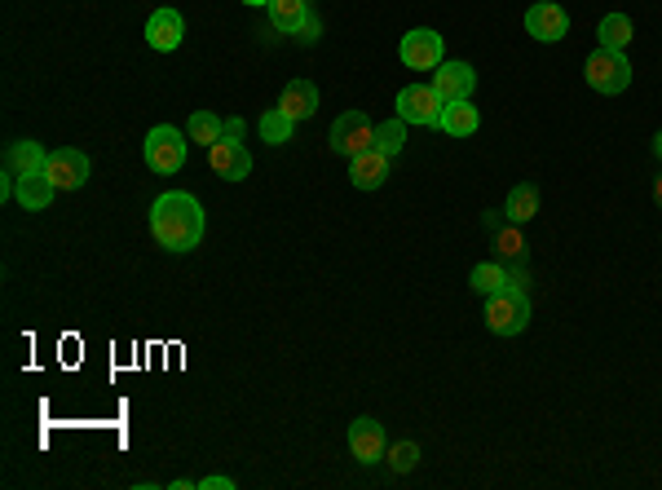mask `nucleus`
Listing matches in <instances>:
<instances>
[{"instance_id":"obj_1","label":"nucleus","mask_w":662,"mask_h":490,"mask_svg":"<svg viewBox=\"0 0 662 490\" xmlns=\"http://www.w3.org/2000/svg\"><path fill=\"white\" fill-rule=\"evenodd\" d=\"M151 234L159 248H168V252L199 248V239H204V208H199V199L186 195V190L159 195L151 208Z\"/></svg>"},{"instance_id":"obj_2","label":"nucleus","mask_w":662,"mask_h":490,"mask_svg":"<svg viewBox=\"0 0 662 490\" xmlns=\"http://www.w3.org/2000/svg\"><path fill=\"white\" fill-rule=\"evenodd\" d=\"M486 327L495 336H517L530 327V301L526 292H517V287H504V292L486 296Z\"/></svg>"},{"instance_id":"obj_3","label":"nucleus","mask_w":662,"mask_h":490,"mask_svg":"<svg viewBox=\"0 0 662 490\" xmlns=\"http://www.w3.org/2000/svg\"><path fill=\"white\" fill-rule=\"evenodd\" d=\"M583 71H587V84H592L596 93H605V98H614V93H623L627 84H632V62H627V53H618V49H596Z\"/></svg>"},{"instance_id":"obj_4","label":"nucleus","mask_w":662,"mask_h":490,"mask_svg":"<svg viewBox=\"0 0 662 490\" xmlns=\"http://www.w3.org/2000/svg\"><path fill=\"white\" fill-rule=\"evenodd\" d=\"M331 151L345 155V159H358L367 151H376V124L367 120L362 111H345L336 124H331Z\"/></svg>"},{"instance_id":"obj_5","label":"nucleus","mask_w":662,"mask_h":490,"mask_svg":"<svg viewBox=\"0 0 662 490\" xmlns=\"http://www.w3.org/2000/svg\"><path fill=\"white\" fill-rule=\"evenodd\" d=\"M442 111H446V102L437 98L433 84H407V89L398 93V120L402 124L437 129V124H442Z\"/></svg>"},{"instance_id":"obj_6","label":"nucleus","mask_w":662,"mask_h":490,"mask_svg":"<svg viewBox=\"0 0 662 490\" xmlns=\"http://www.w3.org/2000/svg\"><path fill=\"white\" fill-rule=\"evenodd\" d=\"M142 151H146V164H151L155 173H177V168L186 164V133H177L173 124H159V129L146 133Z\"/></svg>"},{"instance_id":"obj_7","label":"nucleus","mask_w":662,"mask_h":490,"mask_svg":"<svg viewBox=\"0 0 662 490\" xmlns=\"http://www.w3.org/2000/svg\"><path fill=\"white\" fill-rule=\"evenodd\" d=\"M402 62H407L411 71H437L442 67V36L429 27H415L402 36Z\"/></svg>"},{"instance_id":"obj_8","label":"nucleus","mask_w":662,"mask_h":490,"mask_svg":"<svg viewBox=\"0 0 662 490\" xmlns=\"http://www.w3.org/2000/svg\"><path fill=\"white\" fill-rule=\"evenodd\" d=\"M208 164H212V173L226 177V181H243L252 173V155H248V146H243L239 137H221V142H212Z\"/></svg>"},{"instance_id":"obj_9","label":"nucleus","mask_w":662,"mask_h":490,"mask_svg":"<svg viewBox=\"0 0 662 490\" xmlns=\"http://www.w3.org/2000/svg\"><path fill=\"white\" fill-rule=\"evenodd\" d=\"M349 451H354L358 464H380L384 451H389V442H384V424L371 420V415H358V420L349 424Z\"/></svg>"},{"instance_id":"obj_10","label":"nucleus","mask_w":662,"mask_h":490,"mask_svg":"<svg viewBox=\"0 0 662 490\" xmlns=\"http://www.w3.org/2000/svg\"><path fill=\"white\" fill-rule=\"evenodd\" d=\"M433 89L442 102H468L477 89V71L468 67V62H442V67L433 71Z\"/></svg>"},{"instance_id":"obj_11","label":"nucleus","mask_w":662,"mask_h":490,"mask_svg":"<svg viewBox=\"0 0 662 490\" xmlns=\"http://www.w3.org/2000/svg\"><path fill=\"white\" fill-rule=\"evenodd\" d=\"M526 31L543 45H552V40H565V31H570V14H565L561 5H552V0H539V5L526 9Z\"/></svg>"},{"instance_id":"obj_12","label":"nucleus","mask_w":662,"mask_h":490,"mask_svg":"<svg viewBox=\"0 0 662 490\" xmlns=\"http://www.w3.org/2000/svg\"><path fill=\"white\" fill-rule=\"evenodd\" d=\"M49 181L58 190H80L84 181H89V159H84V151H49V164H45Z\"/></svg>"},{"instance_id":"obj_13","label":"nucleus","mask_w":662,"mask_h":490,"mask_svg":"<svg viewBox=\"0 0 662 490\" xmlns=\"http://www.w3.org/2000/svg\"><path fill=\"white\" fill-rule=\"evenodd\" d=\"M181 40H186V18L177 9H155L151 23H146V45L155 53H173L181 49Z\"/></svg>"},{"instance_id":"obj_14","label":"nucleus","mask_w":662,"mask_h":490,"mask_svg":"<svg viewBox=\"0 0 662 490\" xmlns=\"http://www.w3.org/2000/svg\"><path fill=\"white\" fill-rule=\"evenodd\" d=\"M486 230H490V239H495L499 257H508V261H526V239H521L517 221H512L508 212H486Z\"/></svg>"},{"instance_id":"obj_15","label":"nucleus","mask_w":662,"mask_h":490,"mask_svg":"<svg viewBox=\"0 0 662 490\" xmlns=\"http://www.w3.org/2000/svg\"><path fill=\"white\" fill-rule=\"evenodd\" d=\"M389 164H393L389 155L367 151V155L349 159V177H354V186H358V190H380L384 181H389Z\"/></svg>"},{"instance_id":"obj_16","label":"nucleus","mask_w":662,"mask_h":490,"mask_svg":"<svg viewBox=\"0 0 662 490\" xmlns=\"http://www.w3.org/2000/svg\"><path fill=\"white\" fill-rule=\"evenodd\" d=\"M45 164H49V155L40 151V142H14L5 151V173L9 177H36V173H45Z\"/></svg>"},{"instance_id":"obj_17","label":"nucleus","mask_w":662,"mask_h":490,"mask_svg":"<svg viewBox=\"0 0 662 490\" xmlns=\"http://www.w3.org/2000/svg\"><path fill=\"white\" fill-rule=\"evenodd\" d=\"M279 106H283L287 115H292L296 124H301V120H309V115L318 111V89H314V84H309V80H292V84H287V89H283Z\"/></svg>"},{"instance_id":"obj_18","label":"nucleus","mask_w":662,"mask_h":490,"mask_svg":"<svg viewBox=\"0 0 662 490\" xmlns=\"http://www.w3.org/2000/svg\"><path fill=\"white\" fill-rule=\"evenodd\" d=\"M58 195V186L49 181V173H36V177H18V204L27 212H45Z\"/></svg>"},{"instance_id":"obj_19","label":"nucleus","mask_w":662,"mask_h":490,"mask_svg":"<svg viewBox=\"0 0 662 490\" xmlns=\"http://www.w3.org/2000/svg\"><path fill=\"white\" fill-rule=\"evenodd\" d=\"M477 124H482V115H477V106H473V102H446L442 124H437V129L451 133V137H473V133H477Z\"/></svg>"},{"instance_id":"obj_20","label":"nucleus","mask_w":662,"mask_h":490,"mask_svg":"<svg viewBox=\"0 0 662 490\" xmlns=\"http://www.w3.org/2000/svg\"><path fill=\"white\" fill-rule=\"evenodd\" d=\"M270 23L287 31V36H301V27H305V18H309V0H270Z\"/></svg>"},{"instance_id":"obj_21","label":"nucleus","mask_w":662,"mask_h":490,"mask_svg":"<svg viewBox=\"0 0 662 490\" xmlns=\"http://www.w3.org/2000/svg\"><path fill=\"white\" fill-rule=\"evenodd\" d=\"M504 212L517 226H526V221H535L539 217V190L530 186V181H521V186H512L508 190V204H504Z\"/></svg>"},{"instance_id":"obj_22","label":"nucleus","mask_w":662,"mask_h":490,"mask_svg":"<svg viewBox=\"0 0 662 490\" xmlns=\"http://www.w3.org/2000/svg\"><path fill=\"white\" fill-rule=\"evenodd\" d=\"M596 36H601V49L627 53V45H632V18H627V14H605L601 27H596Z\"/></svg>"},{"instance_id":"obj_23","label":"nucleus","mask_w":662,"mask_h":490,"mask_svg":"<svg viewBox=\"0 0 662 490\" xmlns=\"http://www.w3.org/2000/svg\"><path fill=\"white\" fill-rule=\"evenodd\" d=\"M468 283H473V292L495 296V292H504V287H508V270H504V265H499V261H482V265H473Z\"/></svg>"},{"instance_id":"obj_24","label":"nucleus","mask_w":662,"mask_h":490,"mask_svg":"<svg viewBox=\"0 0 662 490\" xmlns=\"http://www.w3.org/2000/svg\"><path fill=\"white\" fill-rule=\"evenodd\" d=\"M221 133H226V120H217L212 111H195V115H190V124H186V137H190V142H199V146L221 142Z\"/></svg>"},{"instance_id":"obj_25","label":"nucleus","mask_w":662,"mask_h":490,"mask_svg":"<svg viewBox=\"0 0 662 490\" xmlns=\"http://www.w3.org/2000/svg\"><path fill=\"white\" fill-rule=\"evenodd\" d=\"M292 129H296V120L283 111V106H274V111H265V115H261V137H265L270 146L292 142Z\"/></svg>"},{"instance_id":"obj_26","label":"nucleus","mask_w":662,"mask_h":490,"mask_svg":"<svg viewBox=\"0 0 662 490\" xmlns=\"http://www.w3.org/2000/svg\"><path fill=\"white\" fill-rule=\"evenodd\" d=\"M402 146H407V124H402V120L380 124V129H376V151L393 159V155H402Z\"/></svg>"},{"instance_id":"obj_27","label":"nucleus","mask_w":662,"mask_h":490,"mask_svg":"<svg viewBox=\"0 0 662 490\" xmlns=\"http://www.w3.org/2000/svg\"><path fill=\"white\" fill-rule=\"evenodd\" d=\"M384 460H389L393 473H411V468L420 464V446H415V442H393L389 451H384Z\"/></svg>"},{"instance_id":"obj_28","label":"nucleus","mask_w":662,"mask_h":490,"mask_svg":"<svg viewBox=\"0 0 662 490\" xmlns=\"http://www.w3.org/2000/svg\"><path fill=\"white\" fill-rule=\"evenodd\" d=\"M181 490H186V486H199V490H234V482H230V477H199V482H177Z\"/></svg>"},{"instance_id":"obj_29","label":"nucleus","mask_w":662,"mask_h":490,"mask_svg":"<svg viewBox=\"0 0 662 490\" xmlns=\"http://www.w3.org/2000/svg\"><path fill=\"white\" fill-rule=\"evenodd\" d=\"M526 270H508V287H517V292H526Z\"/></svg>"},{"instance_id":"obj_30","label":"nucleus","mask_w":662,"mask_h":490,"mask_svg":"<svg viewBox=\"0 0 662 490\" xmlns=\"http://www.w3.org/2000/svg\"><path fill=\"white\" fill-rule=\"evenodd\" d=\"M301 40H318V18H314V14L305 18V27H301Z\"/></svg>"},{"instance_id":"obj_31","label":"nucleus","mask_w":662,"mask_h":490,"mask_svg":"<svg viewBox=\"0 0 662 490\" xmlns=\"http://www.w3.org/2000/svg\"><path fill=\"white\" fill-rule=\"evenodd\" d=\"M221 137H239V142H243V120H226V133H221Z\"/></svg>"},{"instance_id":"obj_32","label":"nucleus","mask_w":662,"mask_h":490,"mask_svg":"<svg viewBox=\"0 0 662 490\" xmlns=\"http://www.w3.org/2000/svg\"><path fill=\"white\" fill-rule=\"evenodd\" d=\"M654 199H658V204H662V177L654 181Z\"/></svg>"},{"instance_id":"obj_33","label":"nucleus","mask_w":662,"mask_h":490,"mask_svg":"<svg viewBox=\"0 0 662 490\" xmlns=\"http://www.w3.org/2000/svg\"><path fill=\"white\" fill-rule=\"evenodd\" d=\"M654 155H658V159H662V133H658V137H654Z\"/></svg>"},{"instance_id":"obj_34","label":"nucleus","mask_w":662,"mask_h":490,"mask_svg":"<svg viewBox=\"0 0 662 490\" xmlns=\"http://www.w3.org/2000/svg\"><path fill=\"white\" fill-rule=\"evenodd\" d=\"M243 5H270V0H243Z\"/></svg>"}]
</instances>
